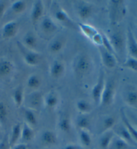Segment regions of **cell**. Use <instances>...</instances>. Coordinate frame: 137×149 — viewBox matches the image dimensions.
Here are the masks:
<instances>
[{
	"instance_id": "obj_6",
	"label": "cell",
	"mask_w": 137,
	"mask_h": 149,
	"mask_svg": "<svg viewBox=\"0 0 137 149\" xmlns=\"http://www.w3.org/2000/svg\"><path fill=\"white\" fill-rule=\"evenodd\" d=\"M122 99L127 105L137 109V87L127 85L122 91Z\"/></svg>"
},
{
	"instance_id": "obj_21",
	"label": "cell",
	"mask_w": 137,
	"mask_h": 149,
	"mask_svg": "<svg viewBox=\"0 0 137 149\" xmlns=\"http://www.w3.org/2000/svg\"><path fill=\"white\" fill-rule=\"evenodd\" d=\"M35 136L33 128L24 123L22 125V132H21V143L27 144L34 139Z\"/></svg>"
},
{
	"instance_id": "obj_16",
	"label": "cell",
	"mask_w": 137,
	"mask_h": 149,
	"mask_svg": "<svg viewBox=\"0 0 137 149\" xmlns=\"http://www.w3.org/2000/svg\"><path fill=\"white\" fill-rule=\"evenodd\" d=\"M112 130L116 136L120 137V139L124 140V141H126V143L130 144L132 146H137L135 141L132 139L131 134L129 133V132L128 131V130L124 127V125H120L118 126L115 125V127L112 129Z\"/></svg>"
},
{
	"instance_id": "obj_14",
	"label": "cell",
	"mask_w": 137,
	"mask_h": 149,
	"mask_svg": "<svg viewBox=\"0 0 137 149\" xmlns=\"http://www.w3.org/2000/svg\"><path fill=\"white\" fill-rule=\"evenodd\" d=\"M44 12V6L43 1H36L32 5L30 19L32 24L36 25L43 17Z\"/></svg>"
},
{
	"instance_id": "obj_18",
	"label": "cell",
	"mask_w": 137,
	"mask_h": 149,
	"mask_svg": "<svg viewBox=\"0 0 137 149\" xmlns=\"http://www.w3.org/2000/svg\"><path fill=\"white\" fill-rule=\"evenodd\" d=\"M41 30L46 35H51L57 31L58 27L54 21L50 16H45L42 18L40 25Z\"/></svg>"
},
{
	"instance_id": "obj_38",
	"label": "cell",
	"mask_w": 137,
	"mask_h": 149,
	"mask_svg": "<svg viewBox=\"0 0 137 149\" xmlns=\"http://www.w3.org/2000/svg\"><path fill=\"white\" fill-rule=\"evenodd\" d=\"M123 66L137 73V59L128 57L123 63Z\"/></svg>"
},
{
	"instance_id": "obj_46",
	"label": "cell",
	"mask_w": 137,
	"mask_h": 149,
	"mask_svg": "<svg viewBox=\"0 0 137 149\" xmlns=\"http://www.w3.org/2000/svg\"><path fill=\"white\" fill-rule=\"evenodd\" d=\"M1 136V127H0V137Z\"/></svg>"
},
{
	"instance_id": "obj_28",
	"label": "cell",
	"mask_w": 137,
	"mask_h": 149,
	"mask_svg": "<svg viewBox=\"0 0 137 149\" xmlns=\"http://www.w3.org/2000/svg\"><path fill=\"white\" fill-rule=\"evenodd\" d=\"M59 97L56 93L51 92L44 99V104L48 109H54L58 105Z\"/></svg>"
},
{
	"instance_id": "obj_45",
	"label": "cell",
	"mask_w": 137,
	"mask_h": 149,
	"mask_svg": "<svg viewBox=\"0 0 137 149\" xmlns=\"http://www.w3.org/2000/svg\"><path fill=\"white\" fill-rule=\"evenodd\" d=\"M64 149H80L78 146L74 145V144H68L66 146Z\"/></svg>"
},
{
	"instance_id": "obj_30",
	"label": "cell",
	"mask_w": 137,
	"mask_h": 149,
	"mask_svg": "<svg viewBox=\"0 0 137 149\" xmlns=\"http://www.w3.org/2000/svg\"><path fill=\"white\" fill-rule=\"evenodd\" d=\"M78 25L79 29H80V31H82V33L86 37L90 39H92V37L98 33L96 28L91 26V25H90L86 24V23H78Z\"/></svg>"
},
{
	"instance_id": "obj_5",
	"label": "cell",
	"mask_w": 137,
	"mask_h": 149,
	"mask_svg": "<svg viewBox=\"0 0 137 149\" xmlns=\"http://www.w3.org/2000/svg\"><path fill=\"white\" fill-rule=\"evenodd\" d=\"M115 54L122 55L126 49V39L124 38L121 32L117 31L108 37Z\"/></svg>"
},
{
	"instance_id": "obj_40",
	"label": "cell",
	"mask_w": 137,
	"mask_h": 149,
	"mask_svg": "<svg viewBox=\"0 0 137 149\" xmlns=\"http://www.w3.org/2000/svg\"><path fill=\"white\" fill-rule=\"evenodd\" d=\"M102 34H103V45H102V47H103L106 50H107L108 51H109V52L112 53L114 55H116L115 51H114L112 48V46L111 45L110 41L109 40V38L106 36L105 34L104 33H102Z\"/></svg>"
},
{
	"instance_id": "obj_43",
	"label": "cell",
	"mask_w": 137,
	"mask_h": 149,
	"mask_svg": "<svg viewBox=\"0 0 137 149\" xmlns=\"http://www.w3.org/2000/svg\"><path fill=\"white\" fill-rule=\"evenodd\" d=\"M0 149H10L8 143V136H5L0 142Z\"/></svg>"
},
{
	"instance_id": "obj_19",
	"label": "cell",
	"mask_w": 137,
	"mask_h": 149,
	"mask_svg": "<svg viewBox=\"0 0 137 149\" xmlns=\"http://www.w3.org/2000/svg\"><path fill=\"white\" fill-rule=\"evenodd\" d=\"M66 70L64 63L60 60H55L51 65L50 73L52 78L59 79L64 75Z\"/></svg>"
},
{
	"instance_id": "obj_24",
	"label": "cell",
	"mask_w": 137,
	"mask_h": 149,
	"mask_svg": "<svg viewBox=\"0 0 137 149\" xmlns=\"http://www.w3.org/2000/svg\"><path fill=\"white\" fill-rule=\"evenodd\" d=\"M23 45L30 49L34 50L38 46V38L32 31H28L23 37Z\"/></svg>"
},
{
	"instance_id": "obj_44",
	"label": "cell",
	"mask_w": 137,
	"mask_h": 149,
	"mask_svg": "<svg viewBox=\"0 0 137 149\" xmlns=\"http://www.w3.org/2000/svg\"><path fill=\"white\" fill-rule=\"evenodd\" d=\"M29 146L27 144L25 143H18L16 144L15 145H14L12 147H11L10 149H28Z\"/></svg>"
},
{
	"instance_id": "obj_7",
	"label": "cell",
	"mask_w": 137,
	"mask_h": 149,
	"mask_svg": "<svg viewBox=\"0 0 137 149\" xmlns=\"http://www.w3.org/2000/svg\"><path fill=\"white\" fill-rule=\"evenodd\" d=\"M44 99L42 94L39 91H34L27 95L24 99L26 104V108L36 111L38 110L44 104Z\"/></svg>"
},
{
	"instance_id": "obj_36",
	"label": "cell",
	"mask_w": 137,
	"mask_h": 149,
	"mask_svg": "<svg viewBox=\"0 0 137 149\" xmlns=\"http://www.w3.org/2000/svg\"><path fill=\"white\" fill-rule=\"evenodd\" d=\"M76 124L80 130H87L90 126V119L87 115L80 114L76 118Z\"/></svg>"
},
{
	"instance_id": "obj_4",
	"label": "cell",
	"mask_w": 137,
	"mask_h": 149,
	"mask_svg": "<svg viewBox=\"0 0 137 149\" xmlns=\"http://www.w3.org/2000/svg\"><path fill=\"white\" fill-rule=\"evenodd\" d=\"M116 92V84L115 81L112 79H109L105 81V85L101 96L100 105L108 107L112 104L115 99Z\"/></svg>"
},
{
	"instance_id": "obj_12",
	"label": "cell",
	"mask_w": 137,
	"mask_h": 149,
	"mask_svg": "<svg viewBox=\"0 0 137 149\" xmlns=\"http://www.w3.org/2000/svg\"><path fill=\"white\" fill-rule=\"evenodd\" d=\"M40 142L45 147H53L58 143V138L56 133L53 130H45L40 136Z\"/></svg>"
},
{
	"instance_id": "obj_2",
	"label": "cell",
	"mask_w": 137,
	"mask_h": 149,
	"mask_svg": "<svg viewBox=\"0 0 137 149\" xmlns=\"http://www.w3.org/2000/svg\"><path fill=\"white\" fill-rule=\"evenodd\" d=\"M92 59L86 53H79L74 58L72 69L76 75L83 77L86 75L92 68Z\"/></svg>"
},
{
	"instance_id": "obj_47",
	"label": "cell",
	"mask_w": 137,
	"mask_h": 149,
	"mask_svg": "<svg viewBox=\"0 0 137 149\" xmlns=\"http://www.w3.org/2000/svg\"><path fill=\"white\" fill-rule=\"evenodd\" d=\"M136 129H137V128H136Z\"/></svg>"
},
{
	"instance_id": "obj_33",
	"label": "cell",
	"mask_w": 137,
	"mask_h": 149,
	"mask_svg": "<svg viewBox=\"0 0 137 149\" xmlns=\"http://www.w3.org/2000/svg\"><path fill=\"white\" fill-rule=\"evenodd\" d=\"M27 87L31 89L37 90L40 87L41 84V79L38 74H32L27 80Z\"/></svg>"
},
{
	"instance_id": "obj_42",
	"label": "cell",
	"mask_w": 137,
	"mask_h": 149,
	"mask_svg": "<svg viewBox=\"0 0 137 149\" xmlns=\"http://www.w3.org/2000/svg\"><path fill=\"white\" fill-rule=\"evenodd\" d=\"M8 6V2L6 1H0V22L3 18L4 14Z\"/></svg>"
},
{
	"instance_id": "obj_25",
	"label": "cell",
	"mask_w": 137,
	"mask_h": 149,
	"mask_svg": "<svg viewBox=\"0 0 137 149\" xmlns=\"http://www.w3.org/2000/svg\"><path fill=\"white\" fill-rule=\"evenodd\" d=\"M120 116H121L123 125H124V127L126 128L128 131H129V133L131 134V136L132 137V139H133V140L135 141V143L137 144V129H136V128L134 127V126L131 124V122L129 121V120L128 119L126 114H125V112L124 111L123 109H121V110H120Z\"/></svg>"
},
{
	"instance_id": "obj_13",
	"label": "cell",
	"mask_w": 137,
	"mask_h": 149,
	"mask_svg": "<svg viewBox=\"0 0 137 149\" xmlns=\"http://www.w3.org/2000/svg\"><path fill=\"white\" fill-rule=\"evenodd\" d=\"M126 39V50L129 53V57L137 59V40L130 28L128 29Z\"/></svg>"
},
{
	"instance_id": "obj_35",
	"label": "cell",
	"mask_w": 137,
	"mask_h": 149,
	"mask_svg": "<svg viewBox=\"0 0 137 149\" xmlns=\"http://www.w3.org/2000/svg\"><path fill=\"white\" fill-rule=\"evenodd\" d=\"M27 7V1H16L11 4V11L15 14H21L26 10Z\"/></svg>"
},
{
	"instance_id": "obj_1",
	"label": "cell",
	"mask_w": 137,
	"mask_h": 149,
	"mask_svg": "<svg viewBox=\"0 0 137 149\" xmlns=\"http://www.w3.org/2000/svg\"><path fill=\"white\" fill-rule=\"evenodd\" d=\"M108 11L111 24L117 25L121 22L126 15V3L124 1H110L108 2Z\"/></svg>"
},
{
	"instance_id": "obj_39",
	"label": "cell",
	"mask_w": 137,
	"mask_h": 149,
	"mask_svg": "<svg viewBox=\"0 0 137 149\" xmlns=\"http://www.w3.org/2000/svg\"><path fill=\"white\" fill-rule=\"evenodd\" d=\"M8 116V110L6 104L3 102H0V125L4 124Z\"/></svg>"
},
{
	"instance_id": "obj_27",
	"label": "cell",
	"mask_w": 137,
	"mask_h": 149,
	"mask_svg": "<svg viewBox=\"0 0 137 149\" xmlns=\"http://www.w3.org/2000/svg\"><path fill=\"white\" fill-rule=\"evenodd\" d=\"M22 112L23 116H24L25 119V123L32 128L36 126L37 123H38V118H37V116L34 113V111L25 107L23 109Z\"/></svg>"
},
{
	"instance_id": "obj_3",
	"label": "cell",
	"mask_w": 137,
	"mask_h": 149,
	"mask_svg": "<svg viewBox=\"0 0 137 149\" xmlns=\"http://www.w3.org/2000/svg\"><path fill=\"white\" fill-rule=\"evenodd\" d=\"M17 46L25 63L27 65L33 67L39 64L41 60V55L39 53L27 48L20 41H17Z\"/></svg>"
},
{
	"instance_id": "obj_26",
	"label": "cell",
	"mask_w": 137,
	"mask_h": 149,
	"mask_svg": "<svg viewBox=\"0 0 137 149\" xmlns=\"http://www.w3.org/2000/svg\"><path fill=\"white\" fill-rule=\"evenodd\" d=\"M108 149H134V146L131 145L120 137L115 135Z\"/></svg>"
},
{
	"instance_id": "obj_23",
	"label": "cell",
	"mask_w": 137,
	"mask_h": 149,
	"mask_svg": "<svg viewBox=\"0 0 137 149\" xmlns=\"http://www.w3.org/2000/svg\"><path fill=\"white\" fill-rule=\"evenodd\" d=\"M58 127L64 133H69L72 129V122L68 114L64 113L60 116L58 121Z\"/></svg>"
},
{
	"instance_id": "obj_20",
	"label": "cell",
	"mask_w": 137,
	"mask_h": 149,
	"mask_svg": "<svg viewBox=\"0 0 137 149\" xmlns=\"http://www.w3.org/2000/svg\"><path fill=\"white\" fill-rule=\"evenodd\" d=\"M21 132H22V125L20 123H17L13 126L11 133L8 136V143L10 148L18 144V142L20 141Z\"/></svg>"
},
{
	"instance_id": "obj_17",
	"label": "cell",
	"mask_w": 137,
	"mask_h": 149,
	"mask_svg": "<svg viewBox=\"0 0 137 149\" xmlns=\"http://www.w3.org/2000/svg\"><path fill=\"white\" fill-rule=\"evenodd\" d=\"M14 70V65L7 58H0V79H5L11 75Z\"/></svg>"
},
{
	"instance_id": "obj_32",
	"label": "cell",
	"mask_w": 137,
	"mask_h": 149,
	"mask_svg": "<svg viewBox=\"0 0 137 149\" xmlns=\"http://www.w3.org/2000/svg\"><path fill=\"white\" fill-rule=\"evenodd\" d=\"M76 108L81 115H88L92 111V105L84 99H80L76 102Z\"/></svg>"
},
{
	"instance_id": "obj_37",
	"label": "cell",
	"mask_w": 137,
	"mask_h": 149,
	"mask_svg": "<svg viewBox=\"0 0 137 149\" xmlns=\"http://www.w3.org/2000/svg\"><path fill=\"white\" fill-rule=\"evenodd\" d=\"M54 17L60 22L65 23H72V19L66 11L61 8L57 9L54 12Z\"/></svg>"
},
{
	"instance_id": "obj_10",
	"label": "cell",
	"mask_w": 137,
	"mask_h": 149,
	"mask_svg": "<svg viewBox=\"0 0 137 149\" xmlns=\"http://www.w3.org/2000/svg\"><path fill=\"white\" fill-rule=\"evenodd\" d=\"M116 118L112 115H104L102 116L97 124V132L98 134L112 130L116 125Z\"/></svg>"
},
{
	"instance_id": "obj_22",
	"label": "cell",
	"mask_w": 137,
	"mask_h": 149,
	"mask_svg": "<svg viewBox=\"0 0 137 149\" xmlns=\"http://www.w3.org/2000/svg\"><path fill=\"white\" fill-rule=\"evenodd\" d=\"M113 130H110L104 133L100 134V138L98 141L99 149H108L111 141L115 136Z\"/></svg>"
},
{
	"instance_id": "obj_11",
	"label": "cell",
	"mask_w": 137,
	"mask_h": 149,
	"mask_svg": "<svg viewBox=\"0 0 137 149\" xmlns=\"http://www.w3.org/2000/svg\"><path fill=\"white\" fill-rule=\"evenodd\" d=\"M99 53L103 64L108 69H113L117 66V59L116 55L106 50L103 47H99Z\"/></svg>"
},
{
	"instance_id": "obj_15",
	"label": "cell",
	"mask_w": 137,
	"mask_h": 149,
	"mask_svg": "<svg viewBox=\"0 0 137 149\" xmlns=\"http://www.w3.org/2000/svg\"><path fill=\"white\" fill-rule=\"evenodd\" d=\"M19 30V24L15 21L6 23L2 27L1 36L4 39H9L14 37Z\"/></svg>"
},
{
	"instance_id": "obj_8",
	"label": "cell",
	"mask_w": 137,
	"mask_h": 149,
	"mask_svg": "<svg viewBox=\"0 0 137 149\" xmlns=\"http://www.w3.org/2000/svg\"><path fill=\"white\" fill-rule=\"evenodd\" d=\"M104 85H105V78H104V73L102 71L100 73L97 82L94 85L91 91L92 100L97 105H99L100 103L101 96L104 88Z\"/></svg>"
},
{
	"instance_id": "obj_29",
	"label": "cell",
	"mask_w": 137,
	"mask_h": 149,
	"mask_svg": "<svg viewBox=\"0 0 137 149\" xmlns=\"http://www.w3.org/2000/svg\"><path fill=\"white\" fill-rule=\"evenodd\" d=\"M65 45V41L62 38L58 37L52 39L48 45V49L51 53H58L63 49Z\"/></svg>"
},
{
	"instance_id": "obj_31",
	"label": "cell",
	"mask_w": 137,
	"mask_h": 149,
	"mask_svg": "<svg viewBox=\"0 0 137 149\" xmlns=\"http://www.w3.org/2000/svg\"><path fill=\"white\" fill-rule=\"evenodd\" d=\"M24 88L22 86H19L15 89L13 93V100L15 106L19 108L24 102Z\"/></svg>"
},
{
	"instance_id": "obj_34",
	"label": "cell",
	"mask_w": 137,
	"mask_h": 149,
	"mask_svg": "<svg viewBox=\"0 0 137 149\" xmlns=\"http://www.w3.org/2000/svg\"><path fill=\"white\" fill-rule=\"evenodd\" d=\"M79 139L81 144L84 147L88 148L91 146L92 142V136L87 130H80Z\"/></svg>"
},
{
	"instance_id": "obj_41",
	"label": "cell",
	"mask_w": 137,
	"mask_h": 149,
	"mask_svg": "<svg viewBox=\"0 0 137 149\" xmlns=\"http://www.w3.org/2000/svg\"><path fill=\"white\" fill-rule=\"evenodd\" d=\"M92 41L98 47H101L103 45V34L100 33L98 32L92 38Z\"/></svg>"
},
{
	"instance_id": "obj_9",
	"label": "cell",
	"mask_w": 137,
	"mask_h": 149,
	"mask_svg": "<svg viewBox=\"0 0 137 149\" xmlns=\"http://www.w3.org/2000/svg\"><path fill=\"white\" fill-rule=\"evenodd\" d=\"M76 12L81 20H87L93 13V6L86 1H78L76 4Z\"/></svg>"
}]
</instances>
